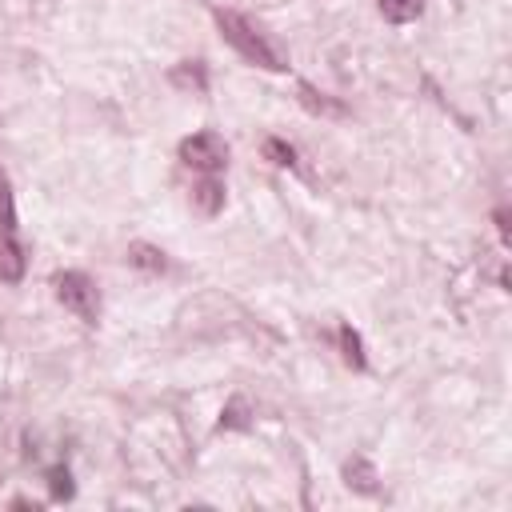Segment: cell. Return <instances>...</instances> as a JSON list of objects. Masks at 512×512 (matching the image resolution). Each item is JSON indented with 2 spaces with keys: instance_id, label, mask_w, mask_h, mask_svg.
<instances>
[{
  "instance_id": "12",
  "label": "cell",
  "mask_w": 512,
  "mask_h": 512,
  "mask_svg": "<svg viewBox=\"0 0 512 512\" xmlns=\"http://www.w3.org/2000/svg\"><path fill=\"white\" fill-rule=\"evenodd\" d=\"M340 344H344V356H348V364H352V368H364V352H360V336H356V332H352L348 324L340 328Z\"/></svg>"
},
{
  "instance_id": "4",
  "label": "cell",
  "mask_w": 512,
  "mask_h": 512,
  "mask_svg": "<svg viewBox=\"0 0 512 512\" xmlns=\"http://www.w3.org/2000/svg\"><path fill=\"white\" fill-rule=\"evenodd\" d=\"M24 276V248L16 240V232H0V280L16 284Z\"/></svg>"
},
{
  "instance_id": "8",
  "label": "cell",
  "mask_w": 512,
  "mask_h": 512,
  "mask_svg": "<svg viewBox=\"0 0 512 512\" xmlns=\"http://www.w3.org/2000/svg\"><path fill=\"white\" fill-rule=\"evenodd\" d=\"M344 476H348L352 488H360V492H376V472H372L368 460H352V464L344 468Z\"/></svg>"
},
{
  "instance_id": "1",
  "label": "cell",
  "mask_w": 512,
  "mask_h": 512,
  "mask_svg": "<svg viewBox=\"0 0 512 512\" xmlns=\"http://www.w3.org/2000/svg\"><path fill=\"white\" fill-rule=\"evenodd\" d=\"M216 24H220V32H224V40L244 56V60H252V64H260V68H268V72H284L288 64H284V56L240 16V12H216Z\"/></svg>"
},
{
  "instance_id": "5",
  "label": "cell",
  "mask_w": 512,
  "mask_h": 512,
  "mask_svg": "<svg viewBox=\"0 0 512 512\" xmlns=\"http://www.w3.org/2000/svg\"><path fill=\"white\" fill-rule=\"evenodd\" d=\"M376 4H380L384 20H392V24H412L424 12V0H376Z\"/></svg>"
},
{
  "instance_id": "11",
  "label": "cell",
  "mask_w": 512,
  "mask_h": 512,
  "mask_svg": "<svg viewBox=\"0 0 512 512\" xmlns=\"http://www.w3.org/2000/svg\"><path fill=\"white\" fill-rule=\"evenodd\" d=\"M264 156L272 160V164H280V168H292L296 164V152H292V144H284V140H264Z\"/></svg>"
},
{
  "instance_id": "14",
  "label": "cell",
  "mask_w": 512,
  "mask_h": 512,
  "mask_svg": "<svg viewBox=\"0 0 512 512\" xmlns=\"http://www.w3.org/2000/svg\"><path fill=\"white\" fill-rule=\"evenodd\" d=\"M52 492H56V496H72V484H68V472H52Z\"/></svg>"
},
{
  "instance_id": "3",
  "label": "cell",
  "mask_w": 512,
  "mask_h": 512,
  "mask_svg": "<svg viewBox=\"0 0 512 512\" xmlns=\"http://www.w3.org/2000/svg\"><path fill=\"white\" fill-rule=\"evenodd\" d=\"M180 164L200 172V176H216L228 164V144L216 132H196L188 140H180Z\"/></svg>"
},
{
  "instance_id": "13",
  "label": "cell",
  "mask_w": 512,
  "mask_h": 512,
  "mask_svg": "<svg viewBox=\"0 0 512 512\" xmlns=\"http://www.w3.org/2000/svg\"><path fill=\"white\" fill-rule=\"evenodd\" d=\"M300 92H304V104H308V108H312V112H332V116H336V112H340V104H328V100H316V92H312V88H308V84H304V88H300Z\"/></svg>"
},
{
  "instance_id": "7",
  "label": "cell",
  "mask_w": 512,
  "mask_h": 512,
  "mask_svg": "<svg viewBox=\"0 0 512 512\" xmlns=\"http://www.w3.org/2000/svg\"><path fill=\"white\" fill-rule=\"evenodd\" d=\"M172 80L184 84V88H196V92L208 88V76H204V64H200V60H184V64L172 72Z\"/></svg>"
},
{
  "instance_id": "10",
  "label": "cell",
  "mask_w": 512,
  "mask_h": 512,
  "mask_svg": "<svg viewBox=\"0 0 512 512\" xmlns=\"http://www.w3.org/2000/svg\"><path fill=\"white\" fill-rule=\"evenodd\" d=\"M0 232H16V204H12V188H8L4 168H0Z\"/></svg>"
},
{
  "instance_id": "6",
  "label": "cell",
  "mask_w": 512,
  "mask_h": 512,
  "mask_svg": "<svg viewBox=\"0 0 512 512\" xmlns=\"http://www.w3.org/2000/svg\"><path fill=\"white\" fill-rule=\"evenodd\" d=\"M128 264L148 268V272H164V268H168L164 252H160V248H152V244H132V248H128Z\"/></svg>"
},
{
  "instance_id": "9",
  "label": "cell",
  "mask_w": 512,
  "mask_h": 512,
  "mask_svg": "<svg viewBox=\"0 0 512 512\" xmlns=\"http://www.w3.org/2000/svg\"><path fill=\"white\" fill-rule=\"evenodd\" d=\"M196 200H200V208L212 216L220 204H224V192H220V184H216V176H204L200 184H196Z\"/></svg>"
},
{
  "instance_id": "2",
  "label": "cell",
  "mask_w": 512,
  "mask_h": 512,
  "mask_svg": "<svg viewBox=\"0 0 512 512\" xmlns=\"http://www.w3.org/2000/svg\"><path fill=\"white\" fill-rule=\"evenodd\" d=\"M52 288H56V300L72 316H80L84 324H96L100 320V288H96L92 276H84V272H56L52 276Z\"/></svg>"
}]
</instances>
